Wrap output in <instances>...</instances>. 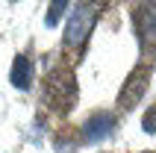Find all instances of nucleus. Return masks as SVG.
<instances>
[{
  "mask_svg": "<svg viewBox=\"0 0 156 153\" xmlns=\"http://www.w3.org/2000/svg\"><path fill=\"white\" fill-rule=\"evenodd\" d=\"M44 100L59 112H68L74 106V100H77V80H74V74L68 68H56L47 74V80H44Z\"/></svg>",
  "mask_w": 156,
  "mask_h": 153,
  "instance_id": "nucleus-1",
  "label": "nucleus"
},
{
  "mask_svg": "<svg viewBox=\"0 0 156 153\" xmlns=\"http://www.w3.org/2000/svg\"><path fill=\"white\" fill-rule=\"evenodd\" d=\"M91 24H94V6L91 3H80L74 12H71L68 24H65V44L68 47H77V44H83L88 38V30H91Z\"/></svg>",
  "mask_w": 156,
  "mask_h": 153,
  "instance_id": "nucleus-2",
  "label": "nucleus"
},
{
  "mask_svg": "<svg viewBox=\"0 0 156 153\" xmlns=\"http://www.w3.org/2000/svg\"><path fill=\"white\" fill-rule=\"evenodd\" d=\"M133 24H136V35L144 44L156 41V0H141L139 6H136Z\"/></svg>",
  "mask_w": 156,
  "mask_h": 153,
  "instance_id": "nucleus-3",
  "label": "nucleus"
},
{
  "mask_svg": "<svg viewBox=\"0 0 156 153\" xmlns=\"http://www.w3.org/2000/svg\"><path fill=\"white\" fill-rule=\"evenodd\" d=\"M144 85H147V65H139V68L130 74V80L124 83L121 97H118V106H121V109H133V106L141 100Z\"/></svg>",
  "mask_w": 156,
  "mask_h": 153,
  "instance_id": "nucleus-4",
  "label": "nucleus"
},
{
  "mask_svg": "<svg viewBox=\"0 0 156 153\" xmlns=\"http://www.w3.org/2000/svg\"><path fill=\"white\" fill-rule=\"evenodd\" d=\"M115 130V118L109 112H94L91 118L83 124V141H100Z\"/></svg>",
  "mask_w": 156,
  "mask_h": 153,
  "instance_id": "nucleus-5",
  "label": "nucleus"
},
{
  "mask_svg": "<svg viewBox=\"0 0 156 153\" xmlns=\"http://www.w3.org/2000/svg\"><path fill=\"white\" fill-rule=\"evenodd\" d=\"M9 80H12V85H15V88H21V91H27V88L33 85V65H30V59H27V56H15Z\"/></svg>",
  "mask_w": 156,
  "mask_h": 153,
  "instance_id": "nucleus-6",
  "label": "nucleus"
},
{
  "mask_svg": "<svg viewBox=\"0 0 156 153\" xmlns=\"http://www.w3.org/2000/svg\"><path fill=\"white\" fill-rule=\"evenodd\" d=\"M71 0H50V9H47V27H56L65 15V9H68Z\"/></svg>",
  "mask_w": 156,
  "mask_h": 153,
  "instance_id": "nucleus-7",
  "label": "nucleus"
},
{
  "mask_svg": "<svg viewBox=\"0 0 156 153\" xmlns=\"http://www.w3.org/2000/svg\"><path fill=\"white\" fill-rule=\"evenodd\" d=\"M141 130H144V133H156V103L144 112V118H141Z\"/></svg>",
  "mask_w": 156,
  "mask_h": 153,
  "instance_id": "nucleus-8",
  "label": "nucleus"
}]
</instances>
